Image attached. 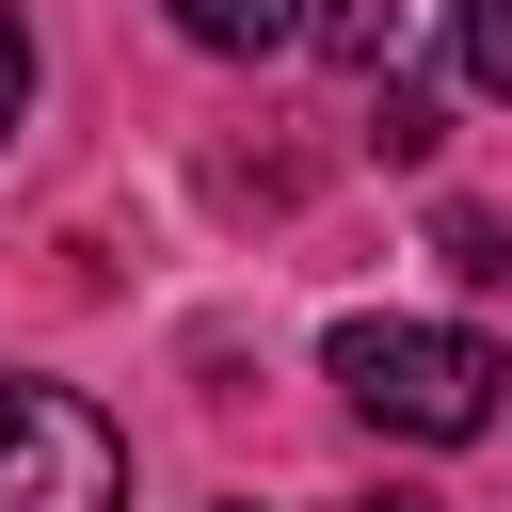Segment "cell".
Listing matches in <instances>:
<instances>
[{"mask_svg": "<svg viewBox=\"0 0 512 512\" xmlns=\"http://www.w3.org/2000/svg\"><path fill=\"white\" fill-rule=\"evenodd\" d=\"M16 112H32V32H16V0H0V144H16Z\"/></svg>", "mask_w": 512, "mask_h": 512, "instance_id": "7", "label": "cell"}, {"mask_svg": "<svg viewBox=\"0 0 512 512\" xmlns=\"http://www.w3.org/2000/svg\"><path fill=\"white\" fill-rule=\"evenodd\" d=\"M320 368H336V400L384 416L400 448H464V432H496V384H512L496 336H464V320H336Z\"/></svg>", "mask_w": 512, "mask_h": 512, "instance_id": "1", "label": "cell"}, {"mask_svg": "<svg viewBox=\"0 0 512 512\" xmlns=\"http://www.w3.org/2000/svg\"><path fill=\"white\" fill-rule=\"evenodd\" d=\"M0 512H128V432L80 384L0 368Z\"/></svg>", "mask_w": 512, "mask_h": 512, "instance_id": "2", "label": "cell"}, {"mask_svg": "<svg viewBox=\"0 0 512 512\" xmlns=\"http://www.w3.org/2000/svg\"><path fill=\"white\" fill-rule=\"evenodd\" d=\"M432 256H448L464 288H496V272H512V224H496V208H432Z\"/></svg>", "mask_w": 512, "mask_h": 512, "instance_id": "4", "label": "cell"}, {"mask_svg": "<svg viewBox=\"0 0 512 512\" xmlns=\"http://www.w3.org/2000/svg\"><path fill=\"white\" fill-rule=\"evenodd\" d=\"M192 48H224V64H272V48H304V0H160Z\"/></svg>", "mask_w": 512, "mask_h": 512, "instance_id": "3", "label": "cell"}, {"mask_svg": "<svg viewBox=\"0 0 512 512\" xmlns=\"http://www.w3.org/2000/svg\"><path fill=\"white\" fill-rule=\"evenodd\" d=\"M352 512H432V496H400V480H384V496H352Z\"/></svg>", "mask_w": 512, "mask_h": 512, "instance_id": "8", "label": "cell"}, {"mask_svg": "<svg viewBox=\"0 0 512 512\" xmlns=\"http://www.w3.org/2000/svg\"><path fill=\"white\" fill-rule=\"evenodd\" d=\"M448 32H464V80L512 96V0H448Z\"/></svg>", "mask_w": 512, "mask_h": 512, "instance_id": "5", "label": "cell"}, {"mask_svg": "<svg viewBox=\"0 0 512 512\" xmlns=\"http://www.w3.org/2000/svg\"><path fill=\"white\" fill-rule=\"evenodd\" d=\"M368 144H384V160H432L448 128H432V96H416V80H384V96H368Z\"/></svg>", "mask_w": 512, "mask_h": 512, "instance_id": "6", "label": "cell"}]
</instances>
